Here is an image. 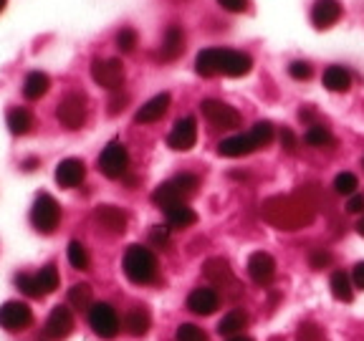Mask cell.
Returning <instances> with one entry per match:
<instances>
[{"label": "cell", "mask_w": 364, "mask_h": 341, "mask_svg": "<svg viewBox=\"0 0 364 341\" xmlns=\"http://www.w3.org/2000/svg\"><path fill=\"white\" fill-rule=\"evenodd\" d=\"M352 283L357 286V288L364 291V261L354 266V271H352Z\"/></svg>", "instance_id": "7dc6e473"}, {"label": "cell", "mask_w": 364, "mask_h": 341, "mask_svg": "<svg viewBox=\"0 0 364 341\" xmlns=\"http://www.w3.org/2000/svg\"><path fill=\"white\" fill-rule=\"evenodd\" d=\"M200 188L198 175H190V172H182V175L170 177L167 182H162L157 190L152 193V202L157 207H170V205L188 202Z\"/></svg>", "instance_id": "3957f363"}, {"label": "cell", "mask_w": 364, "mask_h": 341, "mask_svg": "<svg viewBox=\"0 0 364 341\" xmlns=\"http://www.w3.org/2000/svg\"><path fill=\"white\" fill-rule=\"evenodd\" d=\"M306 144L309 147H316V149H329V147H334L336 144V139H334V134H331L326 126H321V124H314V126H309V131H306Z\"/></svg>", "instance_id": "4dcf8cb0"}, {"label": "cell", "mask_w": 364, "mask_h": 341, "mask_svg": "<svg viewBox=\"0 0 364 341\" xmlns=\"http://www.w3.org/2000/svg\"><path fill=\"white\" fill-rule=\"evenodd\" d=\"M124 329L129 336H134V339H139V336H147L149 329H152V316H149V311L144 306H134L127 311L124 316Z\"/></svg>", "instance_id": "44dd1931"}, {"label": "cell", "mask_w": 364, "mask_h": 341, "mask_svg": "<svg viewBox=\"0 0 364 341\" xmlns=\"http://www.w3.org/2000/svg\"><path fill=\"white\" fill-rule=\"evenodd\" d=\"M31 126H33V117H31L28 109L16 107L8 112V129H11V134H16V136L28 134Z\"/></svg>", "instance_id": "f546056e"}, {"label": "cell", "mask_w": 364, "mask_h": 341, "mask_svg": "<svg viewBox=\"0 0 364 341\" xmlns=\"http://www.w3.org/2000/svg\"><path fill=\"white\" fill-rule=\"evenodd\" d=\"M195 142H198V121H195V117H182V119H177L170 136H167L170 149H175V152H190V149L195 147Z\"/></svg>", "instance_id": "8fae6325"}, {"label": "cell", "mask_w": 364, "mask_h": 341, "mask_svg": "<svg viewBox=\"0 0 364 341\" xmlns=\"http://www.w3.org/2000/svg\"><path fill=\"white\" fill-rule=\"evenodd\" d=\"M357 188H359V180L352 172H339V175L334 177V190L339 195H354Z\"/></svg>", "instance_id": "74e56055"}, {"label": "cell", "mask_w": 364, "mask_h": 341, "mask_svg": "<svg viewBox=\"0 0 364 341\" xmlns=\"http://www.w3.org/2000/svg\"><path fill=\"white\" fill-rule=\"evenodd\" d=\"M203 276L210 281L213 286H218V288H230V286H235V276L225 258H208L203 266Z\"/></svg>", "instance_id": "9a60e30c"}, {"label": "cell", "mask_w": 364, "mask_h": 341, "mask_svg": "<svg viewBox=\"0 0 364 341\" xmlns=\"http://www.w3.org/2000/svg\"><path fill=\"white\" fill-rule=\"evenodd\" d=\"M51 89V79L43 74V71H31L23 81V97L28 99V102H38L41 97H46Z\"/></svg>", "instance_id": "484cf974"}, {"label": "cell", "mask_w": 364, "mask_h": 341, "mask_svg": "<svg viewBox=\"0 0 364 341\" xmlns=\"http://www.w3.org/2000/svg\"><path fill=\"white\" fill-rule=\"evenodd\" d=\"M347 210L354 212V215H357V212H364V195H352L347 202Z\"/></svg>", "instance_id": "bcb514c9"}, {"label": "cell", "mask_w": 364, "mask_h": 341, "mask_svg": "<svg viewBox=\"0 0 364 341\" xmlns=\"http://www.w3.org/2000/svg\"><path fill=\"white\" fill-rule=\"evenodd\" d=\"M261 212L271 225L281 227V230L304 227L314 217L311 207L306 202H301L299 197H271L263 202Z\"/></svg>", "instance_id": "6da1fadb"}, {"label": "cell", "mask_w": 364, "mask_h": 341, "mask_svg": "<svg viewBox=\"0 0 364 341\" xmlns=\"http://www.w3.org/2000/svg\"><path fill=\"white\" fill-rule=\"evenodd\" d=\"M89 326L94 329V334L102 336V339H114V336L119 334V329H122L119 313H117V308H114L112 303H107V301L91 303Z\"/></svg>", "instance_id": "5b68a950"}, {"label": "cell", "mask_w": 364, "mask_h": 341, "mask_svg": "<svg viewBox=\"0 0 364 341\" xmlns=\"http://www.w3.org/2000/svg\"><path fill=\"white\" fill-rule=\"evenodd\" d=\"M182 51H185V33L180 26H170L165 38H162V45H159V56L165 61H175L182 56Z\"/></svg>", "instance_id": "603a6c76"}, {"label": "cell", "mask_w": 364, "mask_h": 341, "mask_svg": "<svg viewBox=\"0 0 364 341\" xmlns=\"http://www.w3.org/2000/svg\"><path fill=\"white\" fill-rule=\"evenodd\" d=\"M289 74H291V79H296V81H309L314 74V68H311V63H306V61H294L289 66Z\"/></svg>", "instance_id": "ab89813d"}, {"label": "cell", "mask_w": 364, "mask_h": 341, "mask_svg": "<svg viewBox=\"0 0 364 341\" xmlns=\"http://www.w3.org/2000/svg\"><path fill=\"white\" fill-rule=\"evenodd\" d=\"M281 147L286 149V152H296V136L291 129H284L281 131Z\"/></svg>", "instance_id": "f6af8a7d"}, {"label": "cell", "mask_w": 364, "mask_h": 341, "mask_svg": "<svg viewBox=\"0 0 364 341\" xmlns=\"http://www.w3.org/2000/svg\"><path fill=\"white\" fill-rule=\"evenodd\" d=\"M220 61H223V48H205L195 58V71H198V76L210 79V76L220 74Z\"/></svg>", "instance_id": "d4e9b609"}, {"label": "cell", "mask_w": 364, "mask_h": 341, "mask_svg": "<svg viewBox=\"0 0 364 341\" xmlns=\"http://www.w3.org/2000/svg\"><path fill=\"white\" fill-rule=\"evenodd\" d=\"M16 286L21 293H26L28 298H43L41 296V288H38V281L36 276H28V273H18L16 276Z\"/></svg>", "instance_id": "8d00e7d4"}, {"label": "cell", "mask_w": 364, "mask_h": 341, "mask_svg": "<svg viewBox=\"0 0 364 341\" xmlns=\"http://www.w3.org/2000/svg\"><path fill=\"white\" fill-rule=\"evenodd\" d=\"M200 112H203V117L210 121L215 129H235V126H240V114L225 102L205 99V102L200 104Z\"/></svg>", "instance_id": "ba28073f"}, {"label": "cell", "mask_w": 364, "mask_h": 341, "mask_svg": "<svg viewBox=\"0 0 364 341\" xmlns=\"http://www.w3.org/2000/svg\"><path fill=\"white\" fill-rule=\"evenodd\" d=\"M91 79L94 84L109 91H119L124 84V66L119 58H107V61H94L91 63Z\"/></svg>", "instance_id": "9c48e42d"}, {"label": "cell", "mask_w": 364, "mask_h": 341, "mask_svg": "<svg viewBox=\"0 0 364 341\" xmlns=\"http://www.w3.org/2000/svg\"><path fill=\"white\" fill-rule=\"evenodd\" d=\"M329 288H331V296H334L336 301H341V303H349L354 298L352 278H349L344 271H334V273H331Z\"/></svg>", "instance_id": "83f0119b"}, {"label": "cell", "mask_w": 364, "mask_h": 341, "mask_svg": "<svg viewBox=\"0 0 364 341\" xmlns=\"http://www.w3.org/2000/svg\"><path fill=\"white\" fill-rule=\"evenodd\" d=\"M122 266H124V276L134 286H149L157 281V258L144 245H129Z\"/></svg>", "instance_id": "7a4b0ae2"}, {"label": "cell", "mask_w": 364, "mask_h": 341, "mask_svg": "<svg viewBox=\"0 0 364 341\" xmlns=\"http://www.w3.org/2000/svg\"><path fill=\"white\" fill-rule=\"evenodd\" d=\"M245 326H248V316H245L243 308H230V311L220 318V324H218V334L230 339V336L243 334Z\"/></svg>", "instance_id": "4316f807"}, {"label": "cell", "mask_w": 364, "mask_h": 341, "mask_svg": "<svg viewBox=\"0 0 364 341\" xmlns=\"http://www.w3.org/2000/svg\"><path fill=\"white\" fill-rule=\"evenodd\" d=\"M253 68V58L243 51H230V48H223V61H220V74L230 76V79H238V76L250 74Z\"/></svg>", "instance_id": "e0dca14e"}, {"label": "cell", "mask_w": 364, "mask_h": 341, "mask_svg": "<svg viewBox=\"0 0 364 341\" xmlns=\"http://www.w3.org/2000/svg\"><path fill=\"white\" fill-rule=\"evenodd\" d=\"M149 240H152L157 248H167V245H170V227L154 225L152 230H149Z\"/></svg>", "instance_id": "b9f144b4"}, {"label": "cell", "mask_w": 364, "mask_h": 341, "mask_svg": "<svg viewBox=\"0 0 364 341\" xmlns=\"http://www.w3.org/2000/svg\"><path fill=\"white\" fill-rule=\"evenodd\" d=\"M165 215H167V227H175V230H185V227H193L198 222V212L188 202L170 205V207H165Z\"/></svg>", "instance_id": "cb8c5ba5"}, {"label": "cell", "mask_w": 364, "mask_h": 341, "mask_svg": "<svg viewBox=\"0 0 364 341\" xmlns=\"http://www.w3.org/2000/svg\"><path fill=\"white\" fill-rule=\"evenodd\" d=\"M248 134H250V139H253V144H256L258 149L268 147V144L273 142V124H271V121H258V124H253V129H250Z\"/></svg>", "instance_id": "e575fe53"}, {"label": "cell", "mask_w": 364, "mask_h": 341, "mask_svg": "<svg viewBox=\"0 0 364 341\" xmlns=\"http://www.w3.org/2000/svg\"><path fill=\"white\" fill-rule=\"evenodd\" d=\"M309 263H311V268H316V271H321V268H326L331 263V253H326L324 248L314 250L311 256H309Z\"/></svg>", "instance_id": "7bdbcfd3"}, {"label": "cell", "mask_w": 364, "mask_h": 341, "mask_svg": "<svg viewBox=\"0 0 364 341\" xmlns=\"http://www.w3.org/2000/svg\"><path fill=\"white\" fill-rule=\"evenodd\" d=\"M256 144L250 139V134H235V136H228L218 144V154L220 157H245V154L256 152Z\"/></svg>", "instance_id": "7402d4cb"}, {"label": "cell", "mask_w": 364, "mask_h": 341, "mask_svg": "<svg viewBox=\"0 0 364 341\" xmlns=\"http://www.w3.org/2000/svg\"><path fill=\"white\" fill-rule=\"evenodd\" d=\"M56 117L66 129L76 131L86 124V97L84 94H66V97L58 102Z\"/></svg>", "instance_id": "52a82bcc"}, {"label": "cell", "mask_w": 364, "mask_h": 341, "mask_svg": "<svg viewBox=\"0 0 364 341\" xmlns=\"http://www.w3.org/2000/svg\"><path fill=\"white\" fill-rule=\"evenodd\" d=\"M357 233H359V235H362V238H364V217H362V220L357 222Z\"/></svg>", "instance_id": "f907efd6"}, {"label": "cell", "mask_w": 364, "mask_h": 341, "mask_svg": "<svg viewBox=\"0 0 364 341\" xmlns=\"http://www.w3.org/2000/svg\"><path fill=\"white\" fill-rule=\"evenodd\" d=\"M68 306L76 311H89L91 308V286L89 283H76L68 288Z\"/></svg>", "instance_id": "1f68e13d"}, {"label": "cell", "mask_w": 364, "mask_h": 341, "mask_svg": "<svg viewBox=\"0 0 364 341\" xmlns=\"http://www.w3.org/2000/svg\"><path fill=\"white\" fill-rule=\"evenodd\" d=\"M248 276H250V281H253V283H258V286L271 283L273 276H276V261H273V256H268V253H263V250L250 253Z\"/></svg>", "instance_id": "5bb4252c"}, {"label": "cell", "mask_w": 364, "mask_h": 341, "mask_svg": "<svg viewBox=\"0 0 364 341\" xmlns=\"http://www.w3.org/2000/svg\"><path fill=\"white\" fill-rule=\"evenodd\" d=\"M84 177H86V165L81 162V159L68 157V159H63V162H58L56 182L61 185V188H66V190L79 188L81 182H84Z\"/></svg>", "instance_id": "2e32d148"}, {"label": "cell", "mask_w": 364, "mask_h": 341, "mask_svg": "<svg viewBox=\"0 0 364 341\" xmlns=\"http://www.w3.org/2000/svg\"><path fill=\"white\" fill-rule=\"evenodd\" d=\"M36 281H38L41 296H51L58 288V268L48 263L46 268H41V273H36Z\"/></svg>", "instance_id": "836d02e7"}, {"label": "cell", "mask_w": 364, "mask_h": 341, "mask_svg": "<svg viewBox=\"0 0 364 341\" xmlns=\"http://www.w3.org/2000/svg\"><path fill=\"white\" fill-rule=\"evenodd\" d=\"M175 341H210V336L195 324H180L175 331Z\"/></svg>", "instance_id": "d590c367"}, {"label": "cell", "mask_w": 364, "mask_h": 341, "mask_svg": "<svg viewBox=\"0 0 364 341\" xmlns=\"http://www.w3.org/2000/svg\"><path fill=\"white\" fill-rule=\"evenodd\" d=\"M99 170L109 180H119L129 170V152L122 142H112L104 147V152L99 154Z\"/></svg>", "instance_id": "8992f818"}, {"label": "cell", "mask_w": 364, "mask_h": 341, "mask_svg": "<svg viewBox=\"0 0 364 341\" xmlns=\"http://www.w3.org/2000/svg\"><path fill=\"white\" fill-rule=\"evenodd\" d=\"M6 3H8V0H0V13H3V8H6Z\"/></svg>", "instance_id": "816d5d0a"}, {"label": "cell", "mask_w": 364, "mask_h": 341, "mask_svg": "<svg viewBox=\"0 0 364 341\" xmlns=\"http://www.w3.org/2000/svg\"><path fill=\"white\" fill-rule=\"evenodd\" d=\"M33 324V311H31L28 303L23 301H6L0 306V326L11 334H18V331H26Z\"/></svg>", "instance_id": "30bf717a"}, {"label": "cell", "mask_w": 364, "mask_h": 341, "mask_svg": "<svg viewBox=\"0 0 364 341\" xmlns=\"http://www.w3.org/2000/svg\"><path fill=\"white\" fill-rule=\"evenodd\" d=\"M228 341H253L250 336H245V334H238V336H230Z\"/></svg>", "instance_id": "681fc988"}, {"label": "cell", "mask_w": 364, "mask_h": 341, "mask_svg": "<svg viewBox=\"0 0 364 341\" xmlns=\"http://www.w3.org/2000/svg\"><path fill=\"white\" fill-rule=\"evenodd\" d=\"M324 86L329 91H334V94L349 91L352 89V76H349V71L344 66H329L324 71Z\"/></svg>", "instance_id": "f1b7e54d"}, {"label": "cell", "mask_w": 364, "mask_h": 341, "mask_svg": "<svg viewBox=\"0 0 364 341\" xmlns=\"http://www.w3.org/2000/svg\"><path fill=\"white\" fill-rule=\"evenodd\" d=\"M362 165H364V159H362Z\"/></svg>", "instance_id": "f5cc1de1"}, {"label": "cell", "mask_w": 364, "mask_h": 341, "mask_svg": "<svg viewBox=\"0 0 364 341\" xmlns=\"http://www.w3.org/2000/svg\"><path fill=\"white\" fill-rule=\"evenodd\" d=\"M167 109H170V94H157L144 107H139V112L134 114V121L136 124H152V121L165 117Z\"/></svg>", "instance_id": "ffe728a7"}, {"label": "cell", "mask_w": 364, "mask_h": 341, "mask_svg": "<svg viewBox=\"0 0 364 341\" xmlns=\"http://www.w3.org/2000/svg\"><path fill=\"white\" fill-rule=\"evenodd\" d=\"M31 222L43 235H51L58 227V222H61V207H58V202L48 193H41L36 197L33 207H31Z\"/></svg>", "instance_id": "277c9868"}, {"label": "cell", "mask_w": 364, "mask_h": 341, "mask_svg": "<svg viewBox=\"0 0 364 341\" xmlns=\"http://www.w3.org/2000/svg\"><path fill=\"white\" fill-rule=\"evenodd\" d=\"M94 220L109 235H124L127 225H129L127 212L122 207H117V205H99L97 210H94Z\"/></svg>", "instance_id": "7c38bea8"}, {"label": "cell", "mask_w": 364, "mask_h": 341, "mask_svg": "<svg viewBox=\"0 0 364 341\" xmlns=\"http://www.w3.org/2000/svg\"><path fill=\"white\" fill-rule=\"evenodd\" d=\"M117 48L122 53H132L136 48V31L134 28H122L117 33Z\"/></svg>", "instance_id": "f35d334b"}, {"label": "cell", "mask_w": 364, "mask_h": 341, "mask_svg": "<svg viewBox=\"0 0 364 341\" xmlns=\"http://www.w3.org/2000/svg\"><path fill=\"white\" fill-rule=\"evenodd\" d=\"M218 306H220V296L213 288H195L188 296V308L195 316H210L218 311Z\"/></svg>", "instance_id": "ac0fdd59"}, {"label": "cell", "mask_w": 364, "mask_h": 341, "mask_svg": "<svg viewBox=\"0 0 364 341\" xmlns=\"http://www.w3.org/2000/svg\"><path fill=\"white\" fill-rule=\"evenodd\" d=\"M341 18V6L339 0H316L311 8V23L318 31L331 28L336 21Z\"/></svg>", "instance_id": "d6986e66"}, {"label": "cell", "mask_w": 364, "mask_h": 341, "mask_svg": "<svg viewBox=\"0 0 364 341\" xmlns=\"http://www.w3.org/2000/svg\"><path fill=\"white\" fill-rule=\"evenodd\" d=\"M46 336L53 341H63L74 331V313L68 306H53L48 318H46Z\"/></svg>", "instance_id": "4fadbf2b"}, {"label": "cell", "mask_w": 364, "mask_h": 341, "mask_svg": "<svg viewBox=\"0 0 364 341\" xmlns=\"http://www.w3.org/2000/svg\"><path fill=\"white\" fill-rule=\"evenodd\" d=\"M220 8H225L228 13H243L248 8V0H218Z\"/></svg>", "instance_id": "ee69618b"}, {"label": "cell", "mask_w": 364, "mask_h": 341, "mask_svg": "<svg viewBox=\"0 0 364 341\" xmlns=\"http://www.w3.org/2000/svg\"><path fill=\"white\" fill-rule=\"evenodd\" d=\"M127 104V97H114L112 102H109V114H119L122 109H124Z\"/></svg>", "instance_id": "c3c4849f"}, {"label": "cell", "mask_w": 364, "mask_h": 341, "mask_svg": "<svg viewBox=\"0 0 364 341\" xmlns=\"http://www.w3.org/2000/svg\"><path fill=\"white\" fill-rule=\"evenodd\" d=\"M296 341H326V336L318 326L304 324L301 329H299V334H296Z\"/></svg>", "instance_id": "60d3db41"}, {"label": "cell", "mask_w": 364, "mask_h": 341, "mask_svg": "<svg viewBox=\"0 0 364 341\" xmlns=\"http://www.w3.org/2000/svg\"><path fill=\"white\" fill-rule=\"evenodd\" d=\"M66 256H68V263L76 268V271H89L91 266V258H89V250L81 240H71L66 248Z\"/></svg>", "instance_id": "d6a6232c"}]
</instances>
